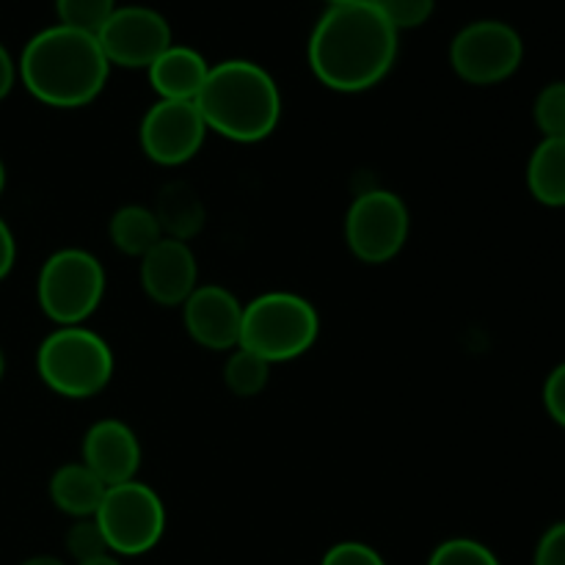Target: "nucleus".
Instances as JSON below:
<instances>
[{"instance_id":"bb28decb","label":"nucleus","mask_w":565,"mask_h":565,"mask_svg":"<svg viewBox=\"0 0 565 565\" xmlns=\"http://www.w3.org/2000/svg\"><path fill=\"white\" fill-rule=\"evenodd\" d=\"M544 408L552 417V423H557L565 428V362L557 364L544 381Z\"/></svg>"},{"instance_id":"f257e3e1","label":"nucleus","mask_w":565,"mask_h":565,"mask_svg":"<svg viewBox=\"0 0 565 565\" xmlns=\"http://www.w3.org/2000/svg\"><path fill=\"white\" fill-rule=\"evenodd\" d=\"M309 66L326 88L359 94L379 86L397 58V31L367 3L329 6L309 36Z\"/></svg>"},{"instance_id":"dca6fc26","label":"nucleus","mask_w":565,"mask_h":565,"mask_svg":"<svg viewBox=\"0 0 565 565\" xmlns=\"http://www.w3.org/2000/svg\"><path fill=\"white\" fill-rule=\"evenodd\" d=\"M108 486L83 461L64 463L50 478V500L61 513L72 519H92L103 502Z\"/></svg>"},{"instance_id":"a878e982","label":"nucleus","mask_w":565,"mask_h":565,"mask_svg":"<svg viewBox=\"0 0 565 565\" xmlns=\"http://www.w3.org/2000/svg\"><path fill=\"white\" fill-rule=\"evenodd\" d=\"M320 565H386L379 550L362 541H340L323 555Z\"/></svg>"},{"instance_id":"393cba45","label":"nucleus","mask_w":565,"mask_h":565,"mask_svg":"<svg viewBox=\"0 0 565 565\" xmlns=\"http://www.w3.org/2000/svg\"><path fill=\"white\" fill-rule=\"evenodd\" d=\"M66 552L75 557V563L94 561V557L110 555L108 544L103 539V530L97 527V522L92 519H75V524L66 533Z\"/></svg>"},{"instance_id":"f8f14e48","label":"nucleus","mask_w":565,"mask_h":565,"mask_svg":"<svg viewBox=\"0 0 565 565\" xmlns=\"http://www.w3.org/2000/svg\"><path fill=\"white\" fill-rule=\"evenodd\" d=\"M188 337L207 351H235L241 345L243 303L224 285H202L182 303Z\"/></svg>"},{"instance_id":"423d86ee","label":"nucleus","mask_w":565,"mask_h":565,"mask_svg":"<svg viewBox=\"0 0 565 565\" xmlns=\"http://www.w3.org/2000/svg\"><path fill=\"white\" fill-rule=\"evenodd\" d=\"M36 298L55 326H83L105 298L103 263L86 248L50 254L39 270Z\"/></svg>"},{"instance_id":"473e14b6","label":"nucleus","mask_w":565,"mask_h":565,"mask_svg":"<svg viewBox=\"0 0 565 565\" xmlns=\"http://www.w3.org/2000/svg\"><path fill=\"white\" fill-rule=\"evenodd\" d=\"M3 188H6V166L0 160V196H3Z\"/></svg>"},{"instance_id":"7ed1b4c3","label":"nucleus","mask_w":565,"mask_h":565,"mask_svg":"<svg viewBox=\"0 0 565 565\" xmlns=\"http://www.w3.org/2000/svg\"><path fill=\"white\" fill-rule=\"evenodd\" d=\"M196 105L207 130L237 143L265 141L281 119L279 86L268 70L246 58L210 66Z\"/></svg>"},{"instance_id":"5701e85b","label":"nucleus","mask_w":565,"mask_h":565,"mask_svg":"<svg viewBox=\"0 0 565 565\" xmlns=\"http://www.w3.org/2000/svg\"><path fill=\"white\" fill-rule=\"evenodd\" d=\"M428 565H502L494 552L475 539L441 541L428 557Z\"/></svg>"},{"instance_id":"1a4fd4ad","label":"nucleus","mask_w":565,"mask_h":565,"mask_svg":"<svg viewBox=\"0 0 565 565\" xmlns=\"http://www.w3.org/2000/svg\"><path fill=\"white\" fill-rule=\"evenodd\" d=\"M524 58V42L513 25L502 20H478L456 33L450 44V66L472 86H494L516 75Z\"/></svg>"},{"instance_id":"39448f33","label":"nucleus","mask_w":565,"mask_h":565,"mask_svg":"<svg viewBox=\"0 0 565 565\" xmlns=\"http://www.w3.org/2000/svg\"><path fill=\"white\" fill-rule=\"evenodd\" d=\"M320 334V315L298 292H263L243 303L241 348L257 353L265 362H292L312 351Z\"/></svg>"},{"instance_id":"f03ea898","label":"nucleus","mask_w":565,"mask_h":565,"mask_svg":"<svg viewBox=\"0 0 565 565\" xmlns=\"http://www.w3.org/2000/svg\"><path fill=\"white\" fill-rule=\"evenodd\" d=\"M17 75L50 108H86L103 94L110 64L94 33L53 25L25 44Z\"/></svg>"},{"instance_id":"ddd939ff","label":"nucleus","mask_w":565,"mask_h":565,"mask_svg":"<svg viewBox=\"0 0 565 565\" xmlns=\"http://www.w3.org/2000/svg\"><path fill=\"white\" fill-rule=\"evenodd\" d=\"M138 279L158 307H182L199 287L196 254L185 241L163 237L141 257Z\"/></svg>"},{"instance_id":"2eb2a0df","label":"nucleus","mask_w":565,"mask_h":565,"mask_svg":"<svg viewBox=\"0 0 565 565\" xmlns=\"http://www.w3.org/2000/svg\"><path fill=\"white\" fill-rule=\"evenodd\" d=\"M149 83L160 99H191L196 103L204 81L210 75V64L199 50L185 44H171L166 53L149 66Z\"/></svg>"},{"instance_id":"20e7f679","label":"nucleus","mask_w":565,"mask_h":565,"mask_svg":"<svg viewBox=\"0 0 565 565\" xmlns=\"http://www.w3.org/2000/svg\"><path fill=\"white\" fill-rule=\"evenodd\" d=\"M114 351L86 326H58L36 351V373L50 392L66 401H88L114 379Z\"/></svg>"},{"instance_id":"9d476101","label":"nucleus","mask_w":565,"mask_h":565,"mask_svg":"<svg viewBox=\"0 0 565 565\" xmlns=\"http://www.w3.org/2000/svg\"><path fill=\"white\" fill-rule=\"evenodd\" d=\"M207 121L191 99H158L143 114L138 141L143 154L158 166H182L193 160L207 138Z\"/></svg>"},{"instance_id":"f3484780","label":"nucleus","mask_w":565,"mask_h":565,"mask_svg":"<svg viewBox=\"0 0 565 565\" xmlns=\"http://www.w3.org/2000/svg\"><path fill=\"white\" fill-rule=\"evenodd\" d=\"M530 196L544 207H565V136L544 138L527 160Z\"/></svg>"},{"instance_id":"6e6552de","label":"nucleus","mask_w":565,"mask_h":565,"mask_svg":"<svg viewBox=\"0 0 565 565\" xmlns=\"http://www.w3.org/2000/svg\"><path fill=\"white\" fill-rule=\"evenodd\" d=\"M412 230V215L397 193L370 188L359 193L345 213V243L364 265L392 263L403 252Z\"/></svg>"},{"instance_id":"4be33fe9","label":"nucleus","mask_w":565,"mask_h":565,"mask_svg":"<svg viewBox=\"0 0 565 565\" xmlns=\"http://www.w3.org/2000/svg\"><path fill=\"white\" fill-rule=\"evenodd\" d=\"M535 127L544 138L565 136V81L546 83L533 103Z\"/></svg>"},{"instance_id":"0eeeda50","label":"nucleus","mask_w":565,"mask_h":565,"mask_svg":"<svg viewBox=\"0 0 565 565\" xmlns=\"http://www.w3.org/2000/svg\"><path fill=\"white\" fill-rule=\"evenodd\" d=\"M94 522L103 530L108 552L116 557H138L152 552L166 533V505L147 483L108 486Z\"/></svg>"},{"instance_id":"aec40b11","label":"nucleus","mask_w":565,"mask_h":565,"mask_svg":"<svg viewBox=\"0 0 565 565\" xmlns=\"http://www.w3.org/2000/svg\"><path fill=\"white\" fill-rule=\"evenodd\" d=\"M270 381V362L237 345L224 364V384L235 397H257Z\"/></svg>"},{"instance_id":"cd10ccee","label":"nucleus","mask_w":565,"mask_h":565,"mask_svg":"<svg viewBox=\"0 0 565 565\" xmlns=\"http://www.w3.org/2000/svg\"><path fill=\"white\" fill-rule=\"evenodd\" d=\"M533 565H565V522L552 524L535 546Z\"/></svg>"},{"instance_id":"c756f323","label":"nucleus","mask_w":565,"mask_h":565,"mask_svg":"<svg viewBox=\"0 0 565 565\" xmlns=\"http://www.w3.org/2000/svg\"><path fill=\"white\" fill-rule=\"evenodd\" d=\"M14 81H17V64L11 61L9 50L0 44V99L9 97L11 88H14Z\"/></svg>"},{"instance_id":"412c9836","label":"nucleus","mask_w":565,"mask_h":565,"mask_svg":"<svg viewBox=\"0 0 565 565\" xmlns=\"http://www.w3.org/2000/svg\"><path fill=\"white\" fill-rule=\"evenodd\" d=\"M55 11H58V25L97 36L99 28L116 11V0H55Z\"/></svg>"},{"instance_id":"a211bd4d","label":"nucleus","mask_w":565,"mask_h":565,"mask_svg":"<svg viewBox=\"0 0 565 565\" xmlns=\"http://www.w3.org/2000/svg\"><path fill=\"white\" fill-rule=\"evenodd\" d=\"M108 235L110 243H114L121 254L138 259L166 237L154 210L143 207V204H125V207L116 210V213L110 215Z\"/></svg>"},{"instance_id":"b1692460","label":"nucleus","mask_w":565,"mask_h":565,"mask_svg":"<svg viewBox=\"0 0 565 565\" xmlns=\"http://www.w3.org/2000/svg\"><path fill=\"white\" fill-rule=\"evenodd\" d=\"M397 33L408 28H419L434 14L436 0H367Z\"/></svg>"},{"instance_id":"6ab92c4d","label":"nucleus","mask_w":565,"mask_h":565,"mask_svg":"<svg viewBox=\"0 0 565 565\" xmlns=\"http://www.w3.org/2000/svg\"><path fill=\"white\" fill-rule=\"evenodd\" d=\"M154 215H158L166 237H177L185 243L204 226V204L188 182H169L160 191Z\"/></svg>"},{"instance_id":"c85d7f7f","label":"nucleus","mask_w":565,"mask_h":565,"mask_svg":"<svg viewBox=\"0 0 565 565\" xmlns=\"http://www.w3.org/2000/svg\"><path fill=\"white\" fill-rule=\"evenodd\" d=\"M14 263H17V241L14 235H11L9 224L0 218V281L11 274Z\"/></svg>"},{"instance_id":"7c9ffc66","label":"nucleus","mask_w":565,"mask_h":565,"mask_svg":"<svg viewBox=\"0 0 565 565\" xmlns=\"http://www.w3.org/2000/svg\"><path fill=\"white\" fill-rule=\"evenodd\" d=\"M20 565H66V563L58 561V557H53V555H39V557H31V561H25Z\"/></svg>"},{"instance_id":"f704fd0d","label":"nucleus","mask_w":565,"mask_h":565,"mask_svg":"<svg viewBox=\"0 0 565 565\" xmlns=\"http://www.w3.org/2000/svg\"><path fill=\"white\" fill-rule=\"evenodd\" d=\"M329 6H340V3H353V0H326Z\"/></svg>"},{"instance_id":"72a5a7b5","label":"nucleus","mask_w":565,"mask_h":565,"mask_svg":"<svg viewBox=\"0 0 565 565\" xmlns=\"http://www.w3.org/2000/svg\"><path fill=\"white\" fill-rule=\"evenodd\" d=\"M3 373H6V356L3 351H0V381H3Z\"/></svg>"},{"instance_id":"9b49d317","label":"nucleus","mask_w":565,"mask_h":565,"mask_svg":"<svg viewBox=\"0 0 565 565\" xmlns=\"http://www.w3.org/2000/svg\"><path fill=\"white\" fill-rule=\"evenodd\" d=\"M97 42L110 66L127 70H149L174 44L166 17L149 6H116L110 20L99 28Z\"/></svg>"},{"instance_id":"4468645a","label":"nucleus","mask_w":565,"mask_h":565,"mask_svg":"<svg viewBox=\"0 0 565 565\" xmlns=\"http://www.w3.org/2000/svg\"><path fill=\"white\" fill-rule=\"evenodd\" d=\"M83 463L105 486L130 483L141 469V441L121 419H99L83 436Z\"/></svg>"},{"instance_id":"2f4dec72","label":"nucleus","mask_w":565,"mask_h":565,"mask_svg":"<svg viewBox=\"0 0 565 565\" xmlns=\"http://www.w3.org/2000/svg\"><path fill=\"white\" fill-rule=\"evenodd\" d=\"M75 565H121L116 561V555H103V557H94V561H86V563H75Z\"/></svg>"}]
</instances>
